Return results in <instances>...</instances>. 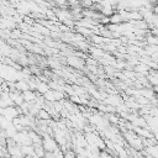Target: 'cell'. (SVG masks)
Segmentation results:
<instances>
[{
  "mask_svg": "<svg viewBox=\"0 0 158 158\" xmlns=\"http://www.w3.org/2000/svg\"><path fill=\"white\" fill-rule=\"evenodd\" d=\"M43 137H44V138L42 139V146H43V148H44L47 152H54V151L58 148L57 141H56L54 138L49 137L48 135H44Z\"/></svg>",
  "mask_w": 158,
  "mask_h": 158,
  "instance_id": "cell-1",
  "label": "cell"
},
{
  "mask_svg": "<svg viewBox=\"0 0 158 158\" xmlns=\"http://www.w3.org/2000/svg\"><path fill=\"white\" fill-rule=\"evenodd\" d=\"M17 114H19V111L16 109H14V107H10V106L9 107H5L2 110V116L6 117L9 121H12L14 118H16Z\"/></svg>",
  "mask_w": 158,
  "mask_h": 158,
  "instance_id": "cell-2",
  "label": "cell"
},
{
  "mask_svg": "<svg viewBox=\"0 0 158 158\" xmlns=\"http://www.w3.org/2000/svg\"><path fill=\"white\" fill-rule=\"evenodd\" d=\"M144 151H146L148 154H151L153 158H158V143L151 144V146H148V147H144Z\"/></svg>",
  "mask_w": 158,
  "mask_h": 158,
  "instance_id": "cell-3",
  "label": "cell"
},
{
  "mask_svg": "<svg viewBox=\"0 0 158 158\" xmlns=\"http://www.w3.org/2000/svg\"><path fill=\"white\" fill-rule=\"evenodd\" d=\"M28 136H30V138H31V141H32L33 144H42L41 137H40L35 131H30V132H28Z\"/></svg>",
  "mask_w": 158,
  "mask_h": 158,
  "instance_id": "cell-4",
  "label": "cell"
},
{
  "mask_svg": "<svg viewBox=\"0 0 158 158\" xmlns=\"http://www.w3.org/2000/svg\"><path fill=\"white\" fill-rule=\"evenodd\" d=\"M21 151L23 156H33L35 154V147L32 146H21Z\"/></svg>",
  "mask_w": 158,
  "mask_h": 158,
  "instance_id": "cell-5",
  "label": "cell"
},
{
  "mask_svg": "<svg viewBox=\"0 0 158 158\" xmlns=\"http://www.w3.org/2000/svg\"><path fill=\"white\" fill-rule=\"evenodd\" d=\"M68 62L70 65H74V67H83V62L79 59V58H74V57H69L68 58Z\"/></svg>",
  "mask_w": 158,
  "mask_h": 158,
  "instance_id": "cell-6",
  "label": "cell"
},
{
  "mask_svg": "<svg viewBox=\"0 0 158 158\" xmlns=\"http://www.w3.org/2000/svg\"><path fill=\"white\" fill-rule=\"evenodd\" d=\"M16 88H17V89H20V90H23V91H26V90H28L30 85H28L27 83H25V81L20 80V81L16 84Z\"/></svg>",
  "mask_w": 158,
  "mask_h": 158,
  "instance_id": "cell-7",
  "label": "cell"
},
{
  "mask_svg": "<svg viewBox=\"0 0 158 158\" xmlns=\"http://www.w3.org/2000/svg\"><path fill=\"white\" fill-rule=\"evenodd\" d=\"M23 99H25L26 101H32V100H35V95H33L32 91L26 90V91L23 93Z\"/></svg>",
  "mask_w": 158,
  "mask_h": 158,
  "instance_id": "cell-8",
  "label": "cell"
},
{
  "mask_svg": "<svg viewBox=\"0 0 158 158\" xmlns=\"http://www.w3.org/2000/svg\"><path fill=\"white\" fill-rule=\"evenodd\" d=\"M64 156H65V158H77V153H75L74 151H72V149L65 151Z\"/></svg>",
  "mask_w": 158,
  "mask_h": 158,
  "instance_id": "cell-9",
  "label": "cell"
},
{
  "mask_svg": "<svg viewBox=\"0 0 158 158\" xmlns=\"http://www.w3.org/2000/svg\"><path fill=\"white\" fill-rule=\"evenodd\" d=\"M54 158H65V156H64L63 151H60L59 148H57L54 151Z\"/></svg>",
  "mask_w": 158,
  "mask_h": 158,
  "instance_id": "cell-10",
  "label": "cell"
},
{
  "mask_svg": "<svg viewBox=\"0 0 158 158\" xmlns=\"http://www.w3.org/2000/svg\"><path fill=\"white\" fill-rule=\"evenodd\" d=\"M38 116L41 117V118H43V120H47V118H49V115L44 111V110H40V112H38Z\"/></svg>",
  "mask_w": 158,
  "mask_h": 158,
  "instance_id": "cell-11",
  "label": "cell"
},
{
  "mask_svg": "<svg viewBox=\"0 0 158 158\" xmlns=\"http://www.w3.org/2000/svg\"><path fill=\"white\" fill-rule=\"evenodd\" d=\"M148 42L152 43V44H157V43H158V40H157L156 37H149V38H148Z\"/></svg>",
  "mask_w": 158,
  "mask_h": 158,
  "instance_id": "cell-12",
  "label": "cell"
},
{
  "mask_svg": "<svg viewBox=\"0 0 158 158\" xmlns=\"http://www.w3.org/2000/svg\"><path fill=\"white\" fill-rule=\"evenodd\" d=\"M77 158H89V157H86L84 154H77Z\"/></svg>",
  "mask_w": 158,
  "mask_h": 158,
  "instance_id": "cell-13",
  "label": "cell"
},
{
  "mask_svg": "<svg viewBox=\"0 0 158 158\" xmlns=\"http://www.w3.org/2000/svg\"><path fill=\"white\" fill-rule=\"evenodd\" d=\"M2 158H12V157H11V156L9 154V156H5V157H2Z\"/></svg>",
  "mask_w": 158,
  "mask_h": 158,
  "instance_id": "cell-14",
  "label": "cell"
},
{
  "mask_svg": "<svg viewBox=\"0 0 158 158\" xmlns=\"http://www.w3.org/2000/svg\"><path fill=\"white\" fill-rule=\"evenodd\" d=\"M115 158H120V157H118V156H117V157H115Z\"/></svg>",
  "mask_w": 158,
  "mask_h": 158,
  "instance_id": "cell-15",
  "label": "cell"
},
{
  "mask_svg": "<svg viewBox=\"0 0 158 158\" xmlns=\"http://www.w3.org/2000/svg\"><path fill=\"white\" fill-rule=\"evenodd\" d=\"M43 158H44V157H43Z\"/></svg>",
  "mask_w": 158,
  "mask_h": 158,
  "instance_id": "cell-16",
  "label": "cell"
},
{
  "mask_svg": "<svg viewBox=\"0 0 158 158\" xmlns=\"http://www.w3.org/2000/svg\"><path fill=\"white\" fill-rule=\"evenodd\" d=\"M23 158H25V157H23Z\"/></svg>",
  "mask_w": 158,
  "mask_h": 158,
  "instance_id": "cell-17",
  "label": "cell"
}]
</instances>
